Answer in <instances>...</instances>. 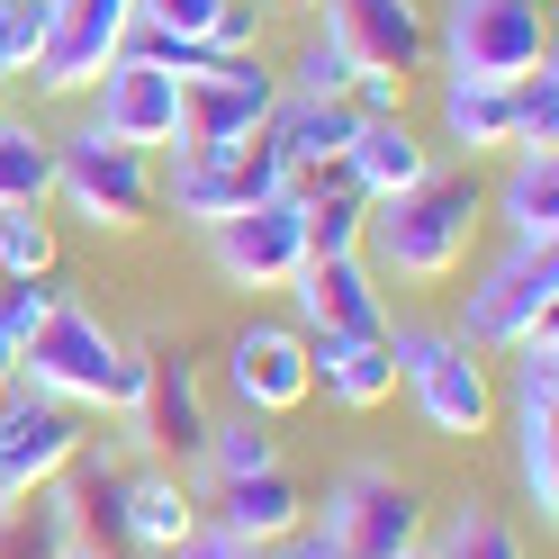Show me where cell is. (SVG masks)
<instances>
[{"instance_id": "obj_1", "label": "cell", "mask_w": 559, "mask_h": 559, "mask_svg": "<svg viewBox=\"0 0 559 559\" xmlns=\"http://www.w3.org/2000/svg\"><path fill=\"white\" fill-rule=\"evenodd\" d=\"M478 226H487V181L469 163H433L415 190L379 199L361 217V262L379 289H442L469 271Z\"/></svg>"}, {"instance_id": "obj_2", "label": "cell", "mask_w": 559, "mask_h": 559, "mask_svg": "<svg viewBox=\"0 0 559 559\" xmlns=\"http://www.w3.org/2000/svg\"><path fill=\"white\" fill-rule=\"evenodd\" d=\"M19 389L63 397V406H91V415H135V397H145V353H135L109 317H91V307L63 289L55 317L19 343Z\"/></svg>"}, {"instance_id": "obj_3", "label": "cell", "mask_w": 559, "mask_h": 559, "mask_svg": "<svg viewBox=\"0 0 559 559\" xmlns=\"http://www.w3.org/2000/svg\"><path fill=\"white\" fill-rule=\"evenodd\" d=\"M389 361H397V389L415 406V425L433 442H478L497 433V370L478 353H461L442 325H389Z\"/></svg>"}, {"instance_id": "obj_4", "label": "cell", "mask_w": 559, "mask_h": 559, "mask_svg": "<svg viewBox=\"0 0 559 559\" xmlns=\"http://www.w3.org/2000/svg\"><path fill=\"white\" fill-rule=\"evenodd\" d=\"M55 207H73L91 235H135L154 217V154L99 135L91 118L55 127Z\"/></svg>"}, {"instance_id": "obj_5", "label": "cell", "mask_w": 559, "mask_h": 559, "mask_svg": "<svg viewBox=\"0 0 559 559\" xmlns=\"http://www.w3.org/2000/svg\"><path fill=\"white\" fill-rule=\"evenodd\" d=\"M542 325H559V253H523V243H506L497 262H487L461 298H451V343L461 353H514V343H533Z\"/></svg>"}, {"instance_id": "obj_6", "label": "cell", "mask_w": 559, "mask_h": 559, "mask_svg": "<svg viewBox=\"0 0 559 559\" xmlns=\"http://www.w3.org/2000/svg\"><path fill=\"white\" fill-rule=\"evenodd\" d=\"M550 55V0H442L433 63L442 82H514Z\"/></svg>"}, {"instance_id": "obj_7", "label": "cell", "mask_w": 559, "mask_h": 559, "mask_svg": "<svg viewBox=\"0 0 559 559\" xmlns=\"http://www.w3.org/2000/svg\"><path fill=\"white\" fill-rule=\"evenodd\" d=\"M307 523H317V533H334L353 559H406V550H425L433 506H425V487H415L406 469L353 461V469L325 487V506H307Z\"/></svg>"}, {"instance_id": "obj_8", "label": "cell", "mask_w": 559, "mask_h": 559, "mask_svg": "<svg viewBox=\"0 0 559 559\" xmlns=\"http://www.w3.org/2000/svg\"><path fill=\"white\" fill-rule=\"evenodd\" d=\"M280 190H289V171H280V154L262 135L253 145H226V154H181L171 145V163H154V207H171L190 235L226 226V217H243V207H262Z\"/></svg>"}, {"instance_id": "obj_9", "label": "cell", "mask_w": 559, "mask_h": 559, "mask_svg": "<svg viewBox=\"0 0 559 559\" xmlns=\"http://www.w3.org/2000/svg\"><path fill=\"white\" fill-rule=\"evenodd\" d=\"M271 109H280V63H262V46L253 55H217L207 73L181 82V135H171V145L181 154L253 145V135L271 127Z\"/></svg>"}, {"instance_id": "obj_10", "label": "cell", "mask_w": 559, "mask_h": 559, "mask_svg": "<svg viewBox=\"0 0 559 559\" xmlns=\"http://www.w3.org/2000/svg\"><path fill=\"white\" fill-rule=\"evenodd\" d=\"M207 262H217L226 289H289L307 262V199L280 190L262 207H243V217L207 226Z\"/></svg>"}, {"instance_id": "obj_11", "label": "cell", "mask_w": 559, "mask_h": 559, "mask_svg": "<svg viewBox=\"0 0 559 559\" xmlns=\"http://www.w3.org/2000/svg\"><path fill=\"white\" fill-rule=\"evenodd\" d=\"M226 397L243 415H298L307 397H317V370H307V334L289 317H253L235 343H226Z\"/></svg>"}, {"instance_id": "obj_12", "label": "cell", "mask_w": 559, "mask_h": 559, "mask_svg": "<svg viewBox=\"0 0 559 559\" xmlns=\"http://www.w3.org/2000/svg\"><path fill=\"white\" fill-rule=\"evenodd\" d=\"M82 406L37 397V389H10L0 397V497H27V487H55L63 469L82 461Z\"/></svg>"}, {"instance_id": "obj_13", "label": "cell", "mask_w": 559, "mask_h": 559, "mask_svg": "<svg viewBox=\"0 0 559 559\" xmlns=\"http://www.w3.org/2000/svg\"><path fill=\"white\" fill-rule=\"evenodd\" d=\"M135 27V0H55V27H46V55H37V99H82L99 73L118 63Z\"/></svg>"}, {"instance_id": "obj_14", "label": "cell", "mask_w": 559, "mask_h": 559, "mask_svg": "<svg viewBox=\"0 0 559 559\" xmlns=\"http://www.w3.org/2000/svg\"><path fill=\"white\" fill-rule=\"evenodd\" d=\"M82 118L99 135H118V145H135V154H171V135H181V82L154 73V63H135V55H118L109 73L82 91Z\"/></svg>"}, {"instance_id": "obj_15", "label": "cell", "mask_w": 559, "mask_h": 559, "mask_svg": "<svg viewBox=\"0 0 559 559\" xmlns=\"http://www.w3.org/2000/svg\"><path fill=\"white\" fill-rule=\"evenodd\" d=\"M289 325L298 334H389V289L370 280L361 253H307L289 280Z\"/></svg>"}, {"instance_id": "obj_16", "label": "cell", "mask_w": 559, "mask_h": 559, "mask_svg": "<svg viewBox=\"0 0 559 559\" xmlns=\"http://www.w3.org/2000/svg\"><path fill=\"white\" fill-rule=\"evenodd\" d=\"M135 442L154 451L163 469H199V442H207V397H199V361L190 353H145V397H135Z\"/></svg>"}, {"instance_id": "obj_17", "label": "cell", "mask_w": 559, "mask_h": 559, "mask_svg": "<svg viewBox=\"0 0 559 559\" xmlns=\"http://www.w3.org/2000/svg\"><path fill=\"white\" fill-rule=\"evenodd\" d=\"M325 27L343 37L353 63H379V73H433V10L425 0H325Z\"/></svg>"}, {"instance_id": "obj_18", "label": "cell", "mask_w": 559, "mask_h": 559, "mask_svg": "<svg viewBox=\"0 0 559 559\" xmlns=\"http://www.w3.org/2000/svg\"><path fill=\"white\" fill-rule=\"evenodd\" d=\"M353 99H298V91H280V109H271V127H262V145L280 154V171H289V190H317V181H334V163H343V145H353Z\"/></svg>"}, {"instance_id": "obj_19", "label": "cell", "mask_w": 559, "mask_h": 559, "mask_svg": "<svg viewBox=\"0 0 559 559\" xmlns=\"http://www.w3.org/2000/svg\"><path fill=\"white\" fill-rule=\"evenodd\" d=\"M433 163H442V154H433L406 118H361V127H353V145H343V163H334V181L353 190V199H370V207H379V199L415 190Z\"/></svg>"}, {"instance_id": "obj_20", "label": "cell", "mask_w": 559, "mask_h": 559, "mask_svg": "<svg viewBox=\"0 0 559 559\" xmlns=\"http://www.w3.org/2000/svg\"><path fill=\"white\" fill-rule=\"evenodd\" d=\"M307 370H317L325 406H343V415H370V406L397 397L389 334H307Z\"/></svg>"}, {"instance_id": "obj_21", "label": "cell", "mask_w": 559, "mask_h": 559, "mask_svg": "<svg viewBox=\"0 0 559 559\" xmlns=\"http://www.w3.org/2000/svg\"><path fill=\"white\" fill-rule=\"evenodd\" d=\"M199 506H217L207 523H217V533H235V542H262V550H280L307 523V487L289 478V461L280 469H262V478H226V487H207Z\"/></svg>"}, {"instance_id": "obj_22", "label": "cell", "mask_w": 559, "mask_h": 559, "mask_svg": "<svg viewBox=\"0 0 559 559\" xmlns=\"http://www.w3.org/2000/svg\"><path fill=\"white\" fill-rule=\"evenodd\" d=\"M487 217L523 253H559V154H506L497 190H487Z\"/></svg>"}, {"instance_id": "obj_23", "label": "cell", "mask_w": 559, "mask_h": 559, "mask_svg": "<svg viewBox=\"0 0 559 559\" xmlns=\"http://www.w3.org/2000/svg\"><path fill=\"white\" fill-rule=\"evenodd\" d=\"M433 118H442V145H433V154L487 163V154L514 145V99H506V82H442V91H433Z\"/></svg>"}, {"instance_id": "obj_24", "label": "cell", "mask_w": 559, "mask_h": 559, "mask_svg": "<svg viewBox=\"0 0 559 559\" xmlns=\"http://www.w3.org/2000/svg\"><path fill=\"white\" fill-rule=\"evenodd\" d=\"M199 523V487L181 478V469H163V461H145V469H127V559H154V550H171Z\"/></svg>"}, {"instance_id": "obj_25", "label": "cell", "mask_w": 559, "mask_h": 559, "mask_svg": "<svg viewBox=\"0 0 559 559\" xmlns=\"http://www.w3.org/2000/svg\"><path fill=\"white\" fill-rule=\"evenodd\" d=\"M73 487H27V497H0V559H73Z\"/></svg>"}, {"instance_id": "obj_26", "label": "cell", "mask_w": 559, "mask_h": 559, "mask_svg": "<svg viewBox=\"0 0 559 559\" xmlns=\"http://www.w3.org/2000/svg\"><path fill=\"white\" fill-rule=\"evenodd\" d=\"M425 550H433V559H533L523 523L497 514L487 497H451V506L425 523Z\"/></svg>"}, {"instance_id": "obj_27", "label": "cell", "mask_w": 559, "mask_h": 559, "mask_svg": "<svg viewBox=\"0 0 559 559\" xmlns=\"http://www.w3.org/2000/svg\"><path fill=\"white\" fill-rule=\"evenodd\" d=\"M0 207H55V127L0 99Z\"/></svg>"}, {"instance_id": "obj_28", "label": "cell", "mask_w": 559, "mask_h": 559, "mask_svg": "<svg viewBox=\"0 0 559 559\" xmlns=\"http://www.w3.org/2000/svg\"><path fill=\"white\" fill-rule=\"evenodd\" d=\"M280 469V433H271V415H207V442H199V469L190 487H226V478H262Z\"/></svg>"}, {"instance_id": "obj_29", "label": "cell", "mask_w": 559, "mask_h": 559, "mask_svg": "<svg viewBox=\"0 0 559 559\" xmlns=\"http://www.w3.org/2000/svg\"><path fill=\"white\" fill-rule=\"evenodd\" d=\"M514 415V487H523V514L559 523V406H506Z\"/></svg>"}, {"instance_id": "obj_30", "label": "cell", "mask_w": 559, "mask_h": 559, "mask_svg": "<svg viewBox=\"0 0 559 559\" xmlns=\"http://www.w3.org/2000/svg\"><path fill=\"white\" fill-rule=\"evenodd\" d=\"M506 99H514V145L506 154H559V63L542 55L533 73L506 82Z\"/></svg>"}, {"instance_id": "obj_31", "label": "cell", "mask_w": 559, "mask_h": 559, "mask_svg": "<svg viewBox=\"0 0 559 559\" xmlns=\"http://www.w3.org/2000/svg\"><path fill=\"white\" fill-rule=\"evenodd\" d=\"M353 73H361V63L343 55L334 27H307L298 55H289V73H280V91H298V99H343V91H353Z\"/></svg>"}, {"instance_id": "obj_32", "label": "cell", "mask_w": 559, "mask_h": 559, "mask_svg": "<svg viewBox=\"0 0 559 559\" xmlns=\"http://www.w3.org/2000/svg\"><path fill=\"white\" fill-rule=\"evenodd\" d=\"M298 199H307V253H361L370 199H353L343 181H317V190H298Z\"/></svg>"}, {"instance_id": "obj_33", "label": "cell", "mask_w": 559, "mask_h": 559, "mask_svg": "<svg viewBox=\"0 0 559 559\" xmlns=\"http://www.w3.org/2000/svg\"><path fill=\"white\" fill-rule=\"evenodd\" d=\"M0 280H55V217L46 207H0Z\"/></svg>"}, {"instance_id": "obj_34", "label": "cell", "mask_w": 559, "mask_h": 559, "mask_svg": "<svg viewBox=\"0 0 559 559\" xmlns=\"http://www.w3.org/2000/svg\"><path fill=\"white\" fill-rule=\"evenodd\" d=\"M46 27H55V0H0V73H10V82L37 73Z\"/></svg>"}, {"instance_id": "obj_35", "label": "cell", "mask_w": 559, "mask_h": 559, "mask_svg": "<svg viewBox=\"0 0 559 559\" xmlns=\"http://www.w3.org/2000/svg\"><path fill=\"white\" fill-rule=\"evenodd\" d=\"M235 0H135V27H163V37H207L217 46Z\"/></svg>"}, {"instance_id": "obj_36", "label": "cell", "mask_w": 559, "mask_h": 559, "mask_svg": "<svg viewBox=\"0 0 559 559\" xmlns=\"http://www.w3.org/2000/svg\"><path fill=\"white\" fill-rule=\"evenodd\" d=\"M55 298H63V280H0V334L27 343V334L55 317Z\"/></svg>"}, {"instance_id": "obj_37", "label": "cell", "mask_w": 559, "mask_h": 559, "mask_svg": "<svg viewBox=\"0 0 559 559\" xmlns=\"http://www.w3.org/2000/svg\"><path fill=\"white\" fill-rule=\"evenodd\" d=\"M343 99H353V118H406V73H379V63H361Z\"/></svg>"}, {"instance_id": "obj_38", "label": "cell", "mask_w": 559, "mask_h": 559, "mask_svg": "<svg viewBox=\"0 0 559 559\" xmlns=\"http://www.w3.org/2000/svg\"><path fill=\"white\" fill-rule=\"evenodd\" d=\"M154 559H271V550H262V542H235V533H217V523L199 514L190 533L171 542V550H154Z\"/></svg>"}, {"instance_id": "obj_39", "label": "cell", "mask_w": 559, "mask_h": 559, "mask_svg": "<svg viewBox=\"0 0 559 559\" xmlns=\"http://www.w3.org/2000/svg\"><path fill=\"white\" fill-rule=\"evenodd\" d=\"M271 559H353V550H343L334 533H317V523H298V533H289V542H280Z\"/></svg>"}, {"instance_id": "obj_40", "label": "cell", "mask_w": 559, "mask_h": 559, "mask_svg": "<svg viewBox=\"0 0 559 559\" xmlns=\"http://www.w3.org/2000/svg\"><path fill=\"white\" fill-rule=\"evenodd\" d=\"M253 10H280V19H317L325 0H253Z\"/></svg>"}, {"instance_id": "obj_41", "label": "cell", "mask_w": 559, "mask_h": 559, "mask_svg": "<svg viewBox=\"0 0 559 559\" xmlns=\"http://www.w3.org/2000/svg\"><path fill=\"white\" fill-rule=\"evenodd\" d=\"M10 389H19V343L0 334V397H10Z\"/></svg>"}, {"instance_id": "obj_42", "label": "cell", "mask_w": 559, "mask_h": 559, "mask_svg": "<svg viewBox=\"0 0 559 559\" xmlns=\"http://www.w3.org/2000/svg\"><path fill=\"white\" fill-rule=\"evenodd\" d=\"M73 559H118V550H73Z\"/></svg>"}, {"instance_id": "obj_43", "label": "cell", "mask_w": 559, "mask_h": 559, "mask_svg": "<svg viewBox=\"0 0 559 559\" xmlns=\"http://www.w3.org/2000/svg\"><path fill=\"white\" fill-rule=\"evenodd\" d=\"M10 91H19V82H10V73H0V99H10Z\"/></svg>"}, {"instance_id": "obj_44", "label": "cell", "mask_w": 559, "mask_h": 559, "mask_svg": "<svg viewBox=\"0 0 559 559\" xmlns=\"http://www.w3.org/2000/svg\"><path fill=\"white\" fill-rule=\"evenodd\" d=\"M406 559H433V550H406Z\"/></svg>"}]
</instances>
